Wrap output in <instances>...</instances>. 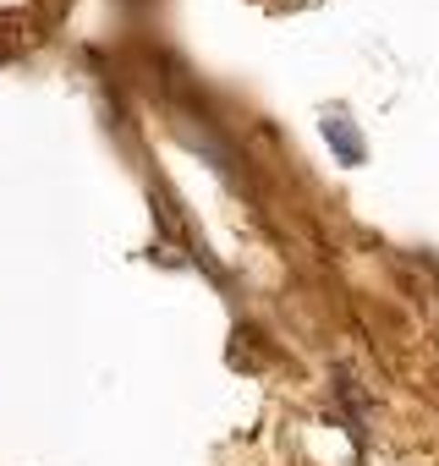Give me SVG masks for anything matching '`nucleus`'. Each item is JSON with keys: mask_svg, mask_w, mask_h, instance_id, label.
Segmentation results:
<instances>
[{"mask_svg": "<svg viewBox=\"0 0 439 466\" xmlns=\"http://www.w3.org/2000/svg\"><path fill=\"white\" fill-rule=\"evenodd\" d=\"M319 127H324V137H330L335 159H346V165H362V159H368V143H362V132H357V127H346V116H335V110H330Z\"/></svg>", "mask_w": 439, "mask_h": 466, "instance_id": "f257e3e1", "label": "nucleus"}]
</instances>
